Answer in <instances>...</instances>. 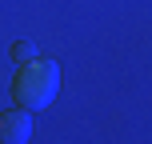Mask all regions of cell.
Wrapping results in <instances>:
<instances>
[{
	"label": "cell",
	"mask_w": 152,
	"mask_h": 144,
	"mask_svg": "<svg viewBox=\"0 0 152 144\" xmlns=\"http://www.w3.org/2000/svg\"><path fill=\"white\" fill-rule=\"evenodd\" d=\"M24 140H32L28 108H8V112H0V144H24Z\"/></svg>",
	"instance_id": "cell-2"
},
{
	"label": "cell",
	"mask_w": 152,
	"mask_h": 144,
	"mask_svg": "<svg viewBox=\"0 0 152 144\" xmlns=\"http://www.w3.org/2000/svg\"><path fill=\"white\" fill-rule=\"evenodd\" d=\"M12 56H16V64H28V60L40 56V48H36V40H20V44L12 48Z\"/></svg>",
	"instance_id": "cell-3"
},
{
	"label": "cell",
	"mask_w": 152,
	"mask_h": 144,
	"mask_svg": "<svg viewBox=\"0 0 152 144\" xmlns=\"http://www.w3.org/2000/svg\"><path fill=\"white\" fill-rule=\"evenodd\" d=\"M56 88H60V68H56L52 60H28L20 64V72L12 76V100L20 108H44L52 104Z\"/></svg>",
	"instance_id": "cell-1"
}]
</instances>
